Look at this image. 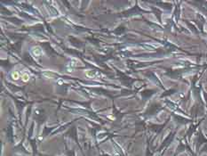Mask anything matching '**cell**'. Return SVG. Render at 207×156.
Returning a JSON list of instances; mask_svg holds the SVG:
<instances>
[{
    "mask_svg": "<svg viewBox=\"0 0 207 156\" xmlns=\"http://www.w3.org/2000/svg\"><path fill=\"white\" fill-rule=\"evenodd\" d=\"M19 78H20V75H19V73H18L17 72H13V79L14 80H18Z\"/></svg>",
    "mask_w": 207,
    "mask_h": 156,
    "instance_id": "6da1fadb",
    "label": "cell"
},
{
    "mask_svg": "<svg viewBox=\"0 0 207 156\" xmlns=\"http://www.w3.org/2000/svg\"><path fill=\"white\" fill-rule=\"evenodd\" d=\"M29 80V74H27V73H24L23 75H22V80H23V81L27 82V81H28Z\"/></svg>",
    "mask_w": 207,
    "mask_h": 156,
    "instance_id": "7a4b0ae2",
    "label": "cell"
},
{
    "mask_svg": "<svg viewBox=\"0 0 207 156\" xmlns=\"http://www.w3.org/2000/svg\"><path fill=\"white\" fill-rule=\"evenodd\" d=\"M34 53L36 54V56H38V54H41V50H40L39 48H36L34 49Z\"/></svg>",
    "mask_w": 207,
    "mask_h": 156,
    "instance_id": "3957f363",
    "label": "cell"
}]
</instances>
